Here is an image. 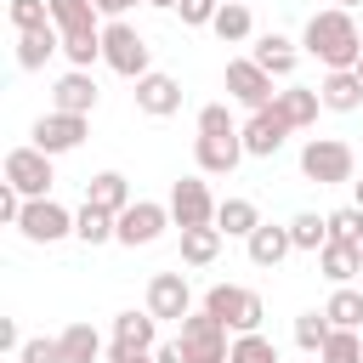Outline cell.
<instances>
[{"instance_id": "obj_48", "label": "cell", "mask_w": 363, "mask_h": 363, "mask_svg": "<svg viewBox=\"0 0 363 363\" xmlns=\"http://www.w3.org/2000/svg\"><path fill=\"white\" fill-rule=\"evenodd\" d=\"M238 6H244V0H238Z\"/></svg>"}, {"instance_id": "obj_7", "label": "cell", "mask_w": 363, "mask_h": 363, "mask_svg": "<svg viewBox=\"0 0 363 363\" xmlns=\"http://www.w3.org/2000/svg\"><path fill=\"white\" fill-rule=\"evenodd\" d=\"M6 182L23 193V199H51V153H40V147H11L6 153Z\"/></svg>"}, {"instance_id": "obj_39", "label": "cell", "mask_w": 363, "mask_h": 363, "mask_svg": "<svg viewBox=\"0 0 363 363\" xmlns=\"http://www.w3.org/2000/svg\"><path fill=\"white\" fill-rule=\"evenodd\" d=\"M176 11H182V23H187V28H204V23H216L221 0H182Z\"/></svg>"}, {"instance_id": "obj_35", "label": "cell", "mask_w": 363, "mask_h": 363, "mask_svg": "<svg viewBox=\"0 0 363 363\" xmlns=\"http://www.w3.org/2000/svg\"><path fill=\"white\" fill-rule=\"evenodd\" d=\"M318 357H323V363H363V335H357V329H335Z\"/></svg>"}, {"instance_id": "obj_21", "label": "cell", "mask_w": 363, "mask_h": 363, "mask_svg": "<svg viewBox=\"0 0 363 363\" xmlns=\"http://www.w3.org/2000/svg\"><path fill=\"white\" fill-rule=\"evenodd\" d=\"M244 250H250V261H255V267H278V261L295 250V238H289V227H272V221H261V227L244 238Z\"/></svg>"}, {"instance_id": "obj_14", "label": "cell", "mask_w": 363, "mask_h": 363, "mask_svg": "<svg viewBox=\"0 0 363 363\" xmlns=\"http://www.w3.org/2000/svg\"><path fill=\"white\" fill-rule=\"evenodd\" d=\"M284 136H289V125L278 119V108H261V113H250V125H244V153H250V159H272V153L284 147Z\"/></svg>"}, {"instance_id": "obj_26", "label": "cell", "mask_w": 363, "mask_h": 363, "mask_svg": "<svg viewBox=\"0 0 363 363\" xmlns=\"http://www.w3.org/2000/svg\"><path fill=\"white\" fill-rule=\"evenodd\" d=\"M221 238H227L221 227H187V233H182V261H187V267H210V261L221 255Z\"/></svg>"}, {"instance_id": "obj_20", "label": "cell", "mask_w": 363, "mask_h": 363, "mask_svg": "<svg viewBox=\"0 0 363 363\" xmlns=\"http://www.w3.org/2000/svg\"><path fill=\"white\" fill-rule=\"evenodd\" d=\"M272 108H278V119H284L289 130H301V125H312V119H318L323 96H318V91H306V85H284V91L272 96Z\"/></svg>"}, {"instance_id": "obj_40", "label": "cell", "mask_w": 363, "mask_h": 363, "mask_svg": "<svg viewBox=\"0 0 363 363\" xmlns=\"http://www.w3.org/2000/svg\"><path fill=\"white\" fill-rule=\"evenodd\" d=\"M23 204H28V199H23V193H17L11 182H0V221H11V227H17V216H23Z\"/></svg>"}, {"instance_id": "obj_5", "label": "cell", "mask_w": 363, "mask_h": 363, "mask_svg": "<svg viewBox=\"0 0 363 363\" xmlns=\"http://www.w3.org/2000/svg\"><path fill=\"white\" fill-rule=\"evenodd\" d=\"M102 62L113 68V74H125V79H142V74H153L147 68V40L119 17V23H108L102 28Z\"/></svg>"}, {"instance_id": "obj_32", "label": "cell", "mask_w": 363, "mask_h": 363, "mask_svg": "<svg viewBox=\"0 0 363 363\" xmlns=\"http://www.w3.org/2000/svg\"><path fill=\"white\" fill-rule=\"evenodd\" d=\"M329 335H335V323H329L323 312H301V318H295V346H301V352H323Z\"/></svg>"}, {"instance_id": "obj_18", "label": "cell", "mask_w": 363, "mask_h": 363, "mask_svg": "<svg viewBox=\"0 0 363 363\" xmlns=\"http://www.w3.org/2000/svg\"><path fill=\"white\" fill-rule=\"evenodd\" d=\"M318 96H323V108H335V113H357V108H363V79H357V68H335V74H323Z\"/></svg>"}, {"instance_id": "obj_31", "label": "cell", "mask_w": 363, "mask_h": 363, "mask_svg": "<svg viewBox=\"0 0 363 363\" xmlns=\"http://www.w3.org/2000/svg\"><path fill=\"white\" fill-rule=\"evenodd\" d=\"M113 221H119V216H108V210L85 204V210L74 216V233H79L85 244H108V238H113Z\"/></svg>"}, {"instance_id": "obj_43", "label": "cell", "mask_w": 363, "mask_h": 363, "mask_svg": "<svg viewBox=\"0 0 363 363\" xmlns=\"http://www.w3.org/2000/svg\"><path fill=\"white\" fill-rule=\"evenodd\" d=\"M153 357H159V363H187V357H182V346H176V340H170V346H159V352H153Z\"/></svg>"}, {"instance_id": "obj_12", "label": "cell", "mask_w": 363, "mask_h": 363, "mask_svg": "<svg viewBox=\"0 0 363 363\" xmlns=\"http://www.w3.org/2000/svg\"><path fill=\"white\" fill-rule=\"evenodd\" d=\"M79 142H85V119H79V113H57V108H51V113L34 119V147H40V153L57 159V153H74Z\"/></svg>"}, {"instance_id": "obj_45", "label": "cell", "mask_w": 363, "mask_h": 363, "mask_svg": "<svg viewBox=\"0 0 363 363\" xmlns=\"http://www.w3.org/2000/svg\"><path fill=\"white\" fill-rule=\"evenodd\" d=\"M335 6H340V11H352V6H363V0H335Z\"/></svg>"}, {"instance_id": "obj_16", "label": "cell", "mask_w": 363, "mask_h": 363, "mask_svg": "<svg viewBox=\"0 0 363 363\" xmlns=\"http://www.w3.org/2000/svg\"><path fill=\"white\" fill-rule=\"evenodd\" d=\"M51 102H57V113H91L96 108V79H91V68H74V74H62L57 79V91H51Z\"/></svg>"}, {"instance_id": "obj_36", "label": "cell", "mask_w": 363, "mask_h": 363, "mask_svg": "<svg viewBox=\"0 0 363 363\" xmlns=\"http://www.w3.org/2000/svg\"><path fill=\"white\" fill-rule=\"evenodd\" d=\"M227 363H278V352H272V340L255 329V335H233V352H227Z\"/></svg>"}, {"instance_id": "obj_34", "label": "cell", "mask_w": 363, "mask_h": 363, "mask_svg": "<svg viewBox=\"0 0 363 363\" xmlns=\"http://www.w3.org/2000/svg\"><path fill=\"white\" fill-rule=\"evenodd\" d=\"M329 244H357V250H363V210H357V204L329 210Z\"/></svg>"}, {"instance_id": "obj_15", "label": "cell", "mask_w": 363, "mask_h": 363, "mask_svg": "<svg viewBox=\"0 0 363 363\" xmlns=\"http://www.w3.org/2000/svg\"><path fill=\"white\" fill-rule=\"evenodd\" d=\"M193 159H199V170H210V176H233L238 159H244V130H238V136H199V142H193Z\"/></svg>"}, {"instance_id": "obj_44", "label": "cell", "mask_w": 363, "mask_h": 363, "mask_svg": "<svg viewBox=\"0 0 363 363\" xmlns=\"http://www.w3.org/2000/svg\"><path fill=\"white\" fill-rule=\"evenodd\" d=\"M147 6H159V11H176V6H182V0H147Z\"/></svg>"}, {"instance_id": "obj_11", "label": "cell", "mask_w": 363, "mask_h": 363, "mask_svg": "<svg viewBox=\"0 0 363 363\" xmlns=\"http://www.w3.org/2000/svg\"><path fill=\"white\" fill-rule=\"evenodd\" d=\"M147 312L164 323V318H187L193 312V289H187V272H153L147 278Z\"/></svg>"}, {"instance_id": "obj_22", "label": "cell", "mask_w": 363, "mask_h": 363, "mask_svg": "<svg viewBox=\"0 0 363 363\" xmlns=\"http://www.w3.org/2000/svg\"><path fill=\"white\" fill-rule=\"evenodd\" d=\"M153 340H159V318H153V312H119V318H113V346L153 352Z\"/></svg>"}, {"instance_id": "obj_13", "label": "cell", "mask_w": 363, "mask_h": 363, "mask_svg": "<svg viewBox=\"0 0 363 363\" xmlns=\"http://www.w3.org/2000/svg\"><path fill=\"white\" fill-rule=\"evenodd\" d=\"M136 108H142L147 119H170V113L182 108V85H176L170 74H142V79H136Z\"/></svg>"}, {"instance_id": "obj_25", "label": "cell", "mask_w": 363, "mask_h": 363, "mask_svg": "<svg viewBox=\"0 0 363 363\" xmlns=\"http://www.w3.org/2000/svg\"><path fill=\"white\" fill-rule=\"evenodd\" d=\"M57 346H62V363H96V357H102V335H96L91 323H68V329L57 335Z\"/></svg>"}, {"instance_id": "obj_42", "label": "cell", "mask_w": 363, "mask_h": 363, "mask_svg": "<svg viewBox=\"0 0 363 363\" xmlns=\"http://www.w3.org/2000/svg\"><path fill=\"white\" fill-rule=\"evenodd\" d=\"M130 6H136V0H96V11H102V17H108V23H119V17H125V11H130Z\"/></svg>"}, {"instance_id": "obj_24", "label": "cell", "mask_w": 363, "mask_h": 363, "mask_svg": "<svg viewBox=\"0 0 363 363\" xmlns=\"http://www.w3.org/2000/svg\"><path fill=\"white\" fill-rule=\"evenodd\" d=\"M216 227H221L227 238H250V233L261 227V210H255L250 199H221V204H216Z\"/></svg>"}, {"instance_id": "obj_33", "label": "cell", "mask_w": 363, "mask_h": 363, "mask_svg": "<svg viewBox=\"0 0 363 363\" xmlns=\"http://www.w3.org/2000/svg\"><path fill=\"white\" fill-rule=\"evenodd\" d=\"M11 28L17 34H40V28H57V23H51L45 0H11Z\"/></svg>"}, {"instance_id": "obj_46", "label": "cell", "mask_w": 363, "mask_h": 363, "mask_svg": "<svg viewBox=\"0 0 363 363\" xmlns=\"http://www.w3.org/2000/svg\"><path fill=\"white\" fill-rule=\"evenodd\" d=\"M352 187H357V210H363V176H357V182H352Z\"/></svg>"}, {"instance_id": "obj_29", "label": "cell", "mask_w": 363, "mask_h": 363, "mask_svg": "<svg viewBox=\"0 0 363 363\" xmlns=\"http://www.w3.org/2000/svg\"><path fill=\"white\" fill-rule=\"evenodd\" d=\"M216 34H221V45H238V40H250V6H238V0H221V11H216V23H210Z\"/></svg>"}, {"instance_id": "obj_2", "label": "cell", "mask_w": 363, "mask_h": 363, "mask_svg": "<svg viewBox=\"0 0 363 363\" xmlns=\"http://www.w3.org/2000/svg\"><path fill=\"white\" fill-rule=\"evenodd\" d=\"M301 176L318 182V187H340V182L357 176V159H352V147L340 136H312L301 147Z\"/></svg>"}, {"instance_id": "obj_6", "label": "cell", "mask_w": 363, "mask_h": 363, "mask_svg": "<svg viewBox=\"0 0 363 363\" xmlns=\"http://www.w3.org/2000/svg\"><path fill=\"white\" fill-rule=\"evenodd\" d=\"M227 96L244 102L250 113H261V108H272L278 91H272V74H267L255 57H233V62H227Z\"/></svg>"}, {"instance_id": "obj_27", "label": "cell", "mask_w": 363, "mask_h": 363, "mask_svg": "<svg viewBox=\"0 0 363 363\" xmlns=\"http://www.w3.org/2000/svg\"><path fill=\"white\" fill-rule=\"evenodd\" d=\"M62 51V34L57 28H40V34H17V68H45V57Z\"/></svg>"}, {"instance_id": "obj_4", "label": "cell", "mask_w": 363, "mask_h": 363, "mask_svg": "<svg viewBox=\"0 0 363 363\" xmlns=\"http://www.w3.org/2000/svg\"><path fill=\"white\" fill-rule=\"evenodd\" d=\"M176 346H182V357H187V363H227V352H233V340H227V323H221V318H210L204 306L182 318V335H176Z\"/></svg>"}, {"instance_id": "obj_19", "label": "cell", "mask_w": 363, "mask_h": 363, "mask_svg": "<svg viewBox=\"0 0 363 363\" xmlns=\"http://www.w3.org/2000/svg\"><path fill=\"white\" fill-rule=\"evenodd\" d=\"M250 57H255L272 79H289V74H295V62H301V51H295V40H289V34H261Z\"/></svg>"}, {"instance_id": "obj_10", "label": "cell", "mask_w": 363, "mask_h": 363, "mask_svg": "<svg viewBox=\"0 0 363 363\" xmlns=\"http://www.w3.org/2000/svg\"><path fill=\"white\" fill-rule=\"evenodd\" d=\"M164 227H170V204H153V199H136V204H130V210H125V216L113 221V238L136 250V244H153V238H159Z\"/></svg>"}, {"instance_id": "obj_23", "label": "cell", "mask_w": 363, "mask_h": 363, "mask_svg": "<svg viewBox=\"0 0 363 363\" xmlns=\"http://www.w3.org/2000/svg\"><path fill=\"white\" fill-rule=\"evenodd\" d=\"M318 267H323L329 284H352V278L363 272V250H357V244H323V250H318Z\"/></svg>"}, {"instance_id": "obj_3", "label": "cell", "mask_w": 363, "mask_h": 363, "mask_svg": "<svg viewBox=\"0 0 363 363\" xmlns=\"http://www.w3.org/2000/svg\"><path fill=\"white\" fill-rule=\"evenodd\" d=\"M204 312H210V318H221L233 335H255V329H261V318H267L261 295H255V289H244V284H210Z\"/></svg>"}, {"instance_id": "obj_8", "label": "cell", "mask_w": 363, "mask_h": 363, "mask_svg": "<svg viewBox=\"0 0 363 363\" xmlns=\"http://www.w3.org/2000/svg\"><path fill=\"white\" fill-rule=\"evenodd\" d=\"M17 233H23L28 244H57V238L74 233V216H68L57 199H28L23 216H17Z\"/></svg>"}, {"instance_id": "obj_30", "label": "cell", "mask_w": 363, "mask_h": 363, "mask_svg": "<svg viewBox=\"0 0 363 363\" xmlns=\"http://www.w3.org/2000/svg\"><path fill=\"white\" fill-rule=\"evenodd\" d=\"M289 238H295V250H323V244H329V216L301 210V216L289 221Z\"/></svg>"}, {"instance_id": "obj_17", "label": "cell", "mask_w": 363, "mask_h": 363, "mask_svg": "<svg viewBox=\"0 0 363 363\" xmlns=\"http://www.w3.org/2000/svg\"><path fill=\"white\" fill-rule=\"evenodd\" d=\"M85 204H96V210H108V216H125L136 199H130V182H125L119 170H102V176L85 182Z\"/></svg>"}, {"instance_id": "obj_28", "label": "cell", "mask_w": 363, "mask_h": 363, "mask_svg": "<svg viewBox=\"0 0 363 363\" xmlns=\"http://www.w3.org/2000/svg\"><path fill=\"white\" fill-rule=\"evenodd\" d=\"M323 318H329L335 329H363V295L340 284V289L329 295V306H323Z\"/></svg>"}, {"instance_id": "obj_1", "label": "cell", "mask_w": 363, "mask_h": 363, "mask_svg": "<svg viewBox=\"0 0 363 363\" xmlns=\"http://www.w3.org/2000/svg\"><path fill=\"white\" fill-rule=\"evenodd\" d=\"M329 74L335 68H357V57H363V34H357V23H352V11H340V6H329V11H312L306 17V40H301Z\"/></svg>"}, {"instance_id": "obj_37", "label": "cell", "mask_w": 363, "mask_h": 363, "mask_svg": "<svg viewBox=\"0 0 363 363\" xmlns=\"http://www.w3.org/2000/svg\"><path fill=\"white\" fill-rule=\"evenodd\" d=\"M244 125H233V113H227V102H210V108H199V136H238Z\"/></svg>"}, {"instance_id": "obj_47", "label": "cell", "mask_w": 363, "mask_h": 363, "mask_svg": "<svg viewBox=\"0 0 363 363\" xmlns=\"http://www.w3.org/2000/svg\"><path fill=\"white\" fill-rule=\"evenodd\" d=\"M357 79H363V57H357Z\"/></svg>"}, {"instance_id": "obj_9", "label": "cell", "mask_w": 363, "mask_h": 363, "mask_svg": "<svg viewBox=\"0 0 363 363\" xmlns=\"http://www.w3.org/2000/svg\"><path fill=\"white\" fill-rule=\"evenodd\" d=\"M170 221L187 233V227H216V199H210V187L199 182V176H182L176 187H170Z\"/></svg>"}, {"instance_id": "obj_41", "label": "cell", "mask_w": 363, "mask_h": 363, "mask_svg": "<svg viewBox=\"0 0 363 363\" xmlns=\"http://www.w3.org/2000/svg\"><path fill=\"white\" fill-rule=\"evenodd\" d=\"M108 363H159L153 352H136V346H108Z\"/></svg>"}, {"instance_id": "obj_38", "label": "cell", "mask_w": 363, "mask_h": 363, "mask_svg": "<svg viewBox=\"0 0 363 363\" xmlns=\"http://www.w3.org/2000/svg\"><path fill=\"white\" fill-rule=\"evenodd\" d=\"M17 363H62V346L57 340H23V352H17Z\"/></svg>"}]
</instances>
